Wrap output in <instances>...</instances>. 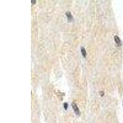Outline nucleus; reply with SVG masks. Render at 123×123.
<instances>
[{
    "instance_id": "39448f33",
    "label": "nucleus",
    "mask_w": 123,
    "mask_h": 123,
    "mask_svg": "<svg viewBox=\"0 0 123 123\" xmlns=\"http://www.w3.org/2000/svg\"><path fill=\"white\" fill-rule=\"evenodd\" d=\"M63 106H64V108L65 110L67 109L68 108V104L67 103H64V104H63Z\"/></svg>"
},
{
    "instance_id": "20e7f679",
    "label": "nucleus",
    "mask_w": 123,
    "mask_h": 123,
    "mask_svg": "<svg viewBox=\"0 0 123 123\" xmlns=\"http://www.w3.org/2000/svg\"><path fill=\"white\" fill-rule=\"evenodd\" d=\"M81 54L83 55V56L84 57H86V55H87V52H86V50L85 48L84 47H82L81 49Z\"/></svg>"
},
{
    "instance_id": "7ed1b4c3",
    "label": "nucleus",
    "mask_w": 123,
    "mask_h": 123,
    "mask_svg": "<svg viewBox=\"0 0 123 123\" xmlns=\"http://www.w3.org/2000/svg\"><path fill=\"white\" fill-rule=\"evenodd\" d=\"M66 15H67V17L68 20H70V21H71V20L73 19V16H72V15H71L70 12H67V13H66Z\"/></svg>"
},
{
    "instance_id": "f257e3e1",
    "label": "nucleus",
    "mask_w": 123,
    "mask_h": 123,
    "mask_svg": "<svg viewBox=\"0 0 123 123\" xmlns=\"http://www.w3.org/2000/svg\"><path fill=\"white\" fill-rule=\"evenodd\" d=\"M71 105H72V108H73V110H74V113H76V115H80V110H79L78 107V106H77L76 104L74 102H73V103H72V104H71Z\"/></svg>"
},
{
    "instance_id": "f03ea898",
    "label": "nucleus",
    "mask_w": 123,
    "mask_h": 123,
    "mask_svg": "<svg viewBox=\"0 0 123 123\" xmlns=\"http://www.w3.org/2000/svg\"><path fill=\"white\" fill-rule=\"evenodd\" d=\"M115 41L117 46H121V41L120 38L117 36H115Z\"/></svg>"
}]
</instances>
